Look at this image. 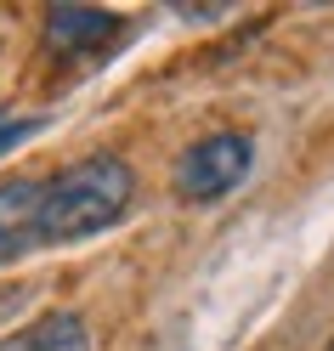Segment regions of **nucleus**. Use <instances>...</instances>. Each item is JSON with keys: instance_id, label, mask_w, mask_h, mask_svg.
<instances>
[{"instance_id": "f257e3e1", "label": "nucleus", "mask_w": 334, "mask_h": 351, "mask_svg": "<svg viewBox=\"0 0 334 351\" xmlns=\"http://www.w3.org/2000/svg\"><path fill=\"white\" fill-rule=\"evenodd\" d=\"M136 170L119 153H91V159L62 165L40 182V244H80L102 227H114L130 210Z\"/></svg>"}, {"instance_id": "7ed1b4c3", "label": "nucleus", "mask_w": 334, "mask_h": 351, "mask_svg": "<svg viewBox=\"0 0 334 351\" xmlns=\"http://www.w3.org/2000/svg\"><path fill=\"white\" fill-rule=\"evenodd\" d=\"M40 250V176L0 182V267Z\"/></svg>"}, {"instance_id": "f03ea898", "label": "nucleus", "mask_w": 334, "mask_h": 351, "mask_svg": "<svg viewBox=\"0 0 334 351\" xmlns=\"http://www.w3.org/2000/svg\"><path fill=\"white\" fill-rule=\"evenodd\" d=\"M255 165V142L238 136V130H221V136H204L193 142L182 159H176V193L187 204H215L250 176Z\"/></svg>"}, {"instance_id": "20e7f679", "label": "nucleus", "mask_w": 334, "mask_h": 351, "mask_svg": "<svg viewBox=\"0 0 334 351\" xmlns=\"http://www.w3.org/2000/svg\"><path fill=\"white\" fill-rule=\"evenodd\" d=\"M125 23L114 12H102V6H51L46 12V46L57 57H91L102 51L108 40H114Z\"/></svg>"}, {"instance_id": "39448f33", "label": "nucleus", "mask_w": 334, "mask_h": 351, "mask_svg": "<svg viewBox=\"0 0 334 351\" xmlns=\"http://www.w3.org/2000/svg\"><path fill=\"white\" fill-rule=\"evenodd\" d=\"M0 351H91V335H85V323L74 312H51V317L6 335Z\"/></svg>"}, {"instance_id": "423d86ee", "label": "nucleus", "mask_w": 334, "mask_h": 351, "mask_svg": "<svg viewBox=\"0 0 334 351\" xmlns=\"http://www.w3.org/2000/svg\"><path fill=\"white\" fill-rule=\"evenodd\" d=\"M40 130V119H12V114H0V153H12L17 142H29Z\"/></svg>"}]
</instances>
